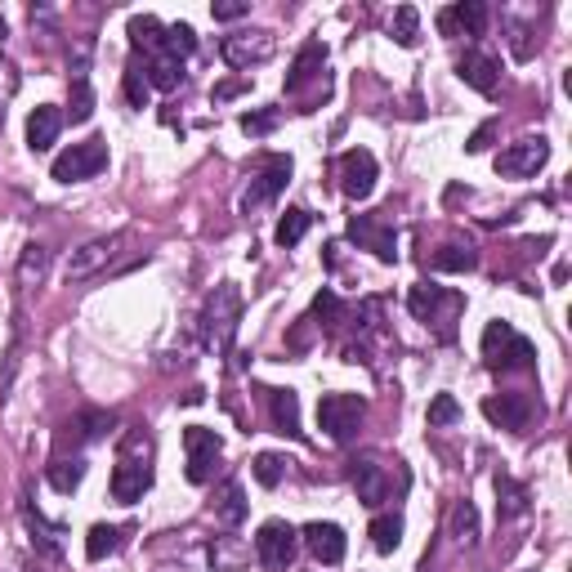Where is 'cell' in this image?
I'll return each mask as SVG.
<instances>
[{
    "instance_id": "6da1fadb",
    "label": "cell",
    "mask_w": 572,
    "mask_h": 572,
    "mask_svg": "<svg viewBox=\"0 0 572 572\" xmlns=\"http://www.w3.org/2000/svg\"><path fill=\"white\" fill-rule=\"evenodd\" d=\"M148 488H152V434L148 429H126L117 465H112V501L135 505Z\"/></svg>"
},
{
    "instance_id": "7a4b0ae2",
    "label": "cell",
    "mask_w": 572,
    "mask_h": 572,
    "mask_svg": "<svg viewBox=\"0 0 572 572\" xmlns=\"http://www.w3.org/2000/svg\"><path fill=\"white\" fill-rule=\"evenodd\" d=\"M237 322H242V291H237L233 282H219L215 291L206 295L202 318H197L202 345L211 349V354H228L237 340Z\"/></svg>"
},
{
    "instance_id": "3957f363",
    "label": "cell",
    "mask_w": 572,
    "mask_h": 572,
    "mask_svg": "<svg viewBox=\"0 0 572 572\" xmlns=\"http://www.w3.org/2000/svg\"><path fill=\"white\" fill-rule=\"evenodd\" d=\"M407 309H412L416 322H425V327H434V336L452 340L456 336V318H461L465 300L456 291H447V286H434V282H416L412 291H407Z\"/></svg>"
},
{
    "instance_id": "277c9868",
    "label": "cell",
    "mask_w": 572,
    "mask_h": 572,
    "mask_svg": "<svg viewBox=\"0 0 572 572\" xmlns=\"http://www.w3.org/2000/svg\"><path fill=\"white\" fill-rule=\"evenodd\" d=\"M483 367L528 371V367H537V349H532V340L519 336L510 322H488V331H483Z\"/></svg>"
},
{
    "instance_id": "5b68a950",
    "label": "cell",
    "mask_w": 572,
    "mask_h": 572,
    "mask_svg": "<svg viewBox=\"0 0 572 572\" xmlns=\"http://www.w3.org/2000/svg\"><path fill=\"white\" fill-rule=\"evenodd\" d=\"M362 416H367V403L358 394H322L318 403V425L331 443H349L358 434Z\"/></svg>"
},
{
    "instance_id": "8992f818",
    "label": "cell",
    "mask_w": 572,
    "mask_h": 572,
    "mask_svg": "<svg viewBox=\"0 0 572 572\" xmlns=\"http://www.w3.org/2000/svg\"><path fill=\"white\" fill-rule=\"evenodd\" d=\"M103 166H108V143H103V139H85V143H72V148H63L59 157H54L50 175L59 179V184H81V179L99 175Z\"/></svg>"
},
{
    "instance_id": "52a82bcc",
    "label": "cell",
    "mask_w": 572,
    "mask_h": 572,
    "mask_svg": "<svg viewBox=\"0 0 572 572\" xmlns=\"http://www.w3.org/2000/svg\"><path fill=\"white\" fill-rule=\"evenodd\" d=\"M295 550H300V532L282 519H269L260 532H255V559H260L269 572H282L295 564Z\"/></svg>"
},
{
    "instance_id": "ba28073f",
    "label": "cell",
    "mask_w": 572,
    "mask_h": 572,
    "mask_svg": "<svg viewBox=\"0 0 572 572\" xmlns=\"http://www.w3.org/2000/svg\"><path fill=\"white\" fill-rule=\"evenodd\" d=\"M349 237H354L362 251L376 255L380 264H394L398 260V233H394V224L385 219V211L354 215V219H349Z\"/></svg>"
},
{
    "instance_id": "9c48e42d",
    "label": "cell",
    "mask_w": 572,
    "mask_h": 572,
    "mask_svg": "<svg viewBox=\"0 0 572 572\" xmlns=\"http://www.w3.org/2000/svg\"><path fill=\"white\" fill-rule=\"evenodd\" d=\"M184 452H188V483H211L215 479V465L224 456V443H219L215 429L206 425H188L184 429Z\"/></svg>"
},
{
    "instance_id": "30bf717a",
    "label": "cell",
    "mask_w": 572,
    "mask_h": 572,
    "mask_svg": "<svg viewBox=\"0 0 572 572\" xmlns=\"http://www.w3.org/2000/svg\"><path fill=\"white\" fill-rule=\"evenodd\" d=\"M291 157H282V152H273V157L260 161V170H255L251 188L242 193V211H260V206H269L273 197L282 193L286 184H291Z\"/></svg>"
},
{
    "instance_id": "8fae6325",
    "label": "cell",
    "mask_w": 572,
    "mask_h": 572,
    "mask_svg": "<svg viewBox=\"0 0 572 572\" xmlns=\"http://www.w3.org/2000/svg\"><path fill=\"white\" fill-rule=\"evenodd\" d=\"M550 161V139L546 135H528L519 143H510L505 152H497V175L505 179H532L541 166Z\"/></svg>"
},
{
    "instance_id": "7c38bea8",
    "label": "cell",
    "mask_w": 572,
    "mask_h": 572,
    "mask_svg": "<svg viewBox=\"0 0 572 572\" xmlns=\"http://www.w3.org/2000/svg\"><path fill=\"white\" fill-rule=\"evenodd\" d=\"M273 50H278V41H273V32H233L219 41V54H224L228 68H260V63L273 59Z\"/></svg>"
},
{
    "instance_id": "4fadbf2b",
    "label": "cell",
    "mask_w": 572,
    "mask_h": 572,
    "mask_svg": "<svg viewBox=\"0 0 572 572\" xmlns=\"http://www.w3.org/2000/svg\"><path fill=\"white\" fill-rule=\"evenodd\" d=\"M340 193L354 197V202H367L371 193H376V179H380V166L376 157H371L367 148H349L345 157H340Z\"/></svg>"
},
{
    "instance_id": "5bb4252c",
    "label": "cell",
    "mask_w": 572,
    "mask_h": 572,
    "mask_svg": "<svg viewBox=\"0 0 572 572\" xmlns=\"http://www.w3.org/2000/svg\"><path fill=\"white\" fill-rule=\"evenodd\" d=\"M126 237L130 233H108V237H94V242H85L81 251H72V260H68V278L72 282H85V278H94V273L103 269V264L112 260V255L126 246Z\"/></svg>"
},
{
    "instance_id": "9a60e30c",
    "label": "cell",
    "mask_w": 572,
    "mask_h": 572,
    "mask_svg": "<svg viewBox=\"0 0 572 572\" xmlns=\"http://www.w3.org/2000/svg\"><path fill=\"white\" fill-rule=\"evenodd\" d=\"M300 541H304V550H309L318 564H327V568H336L340 559H345V550H349L345 528H340V523H309V528L300 532Z\"/></svg>"
},
{
    "instance_id": "2e32d148",
    "label": "cell",
    "mask_w": 572,
    "mask_h": 572,
    "mask_svg": "<svg viewBox=\"0 0 572 572\" xmlns=\"http://www.w3.org/2000/svg\"><path fill=\"white\" fill-rule=\"evenodd\" d=\"M322 72H327V45H322V41H309L300 54H295L291 72H286V81H282L286 94H304V85H309V81H322V85H327V76H322Z\"/></svg>"
},
{
    "instance_id": "e0dca14e",
    "label": "cell",
    "mask_w": 572,
    "mask_h": 572,
    "mask_svg": "<svg viewBox=\"0 0 572 572\" xmlns=\"http://www.w3.org/2000/svg\"><path fill=\"white\" fill-rule=\"evenodd\" d=\"M456 76H461L465 85H474L479 94H497V85H501L497 59H492V54H483V50H465L461 59H456Z\"/></svg>"
},
{
    "instance_id": "ac0fdd59",
    "label": "cell",
    "mask_w": 572,
    "mask_h": 572,
    "mask_svg": "<svg viewBox=\"0 0 572 572\" xmlns=\"http://www.w3.org/2000/svg\"><path fill=\"white\" fill-rule=\"evenodd\" d=\"M483 27H488V9L479 0H461V5L438 14V32L443 36H483Z\"/></svg>"
},
{
    "instance_id": "d6986e66",
    "label": "cell",
    "mask_w": 572,
    "mask_h": 572,
    "mask_svg": "<svg viewBox=\"0 0 572 572\" xmlns=\"http://www.w3.org/2000/svg\"><path fill=\"white\" fill-rule=\"evenodd\" d=\"M483 416L488 421H497L501 429H528L532 421V398L528 394H492L488 403H483Z\"/></svg>"
},
{
    "instance_id": "ffe728a7",
    "label": "cell",
    "mask_w": 572,
    "mask_h": 572,
    "mask_svg": "<svg viewBox=\"0 0 572 572\" xmlns=\"http://www.w3.org/2000/svg\"><path fill=\"white\" fill-rule=\"evenodd\" d=\"M117 429V412H103V407H90V412H76L68 425H63V438L72 443H99Z\"/></svg>"
},
{
    "instance_id": "44dd1931",
    "label": "cell",
    "mask_w": 572,
    "mask_h": 572,
    "mask_svg": "<svg viewBox=\"0 0 572 572\" xmlns=\"http://www.w3.org/2000/svg\"><path fill=\"white\" fill-rule=\"evenodd\" d=\"M63 130V112L54 108V103H41V108L27 117V148L32 152H50L54 139H59Z\"/></svg>"
},
{
    "instance_id": "7402d4cb",
    "label": "cell",
    "mask_w": 572,
    "mask_h": 572,
    "mask_svg": "<svg viewBox=\"0 0 572 572\" xmlns=\"http://www.w3.org/2000/svg\"><path fill=\"white\" fill-rule=\"evenodd\" d=\"M349 479H354L358 501H362V505H371V510H376V505L389 497V474L380 470L376 461H354V470H349Z\"/></svg>"
},
{
    "instance_id": "603a6c76",
    "label": "cell",
    "mask_w": 572,
    "mask_h": 572,
    "mask_svg": "<svg viewBox=\"0 0 572 572\" xmlns=\"http://www.w3.org/2000/svg\"><path fill=\"white\" fill-rule=\"evenodd\" d=\"M269 394V416H273V429L286 438H304L300 429V398H295V389H264Z\"/></svg>"
},
{
    "instance_id": "cb8c5ba5",
    "label": "cell",
    "mask_w": 572,
    "mask_h": 572,
    "mask_svg": "<svg viewBox=\"0 0 572 572\" xmlns=\"http://www.w3.org/2000/svg\"><path fill=\"white\" fill-rule=\"evenodd\" d=\"M429 269L434 273H470V269H479V251H474L470 242H447V246H438L434 255H429Z\"/></svg>"
},
{
    "instance_id": "d4e9b609",
    "label": "cell",
    "mask_w": 572,
    "mask_h": 572,
    "mask_svg": "<svg viewBox=\"0 0 572 572\" xmlns=\"http://www.w3.org/2000/svg\"><path fill=\"white\" fill-rule=\"evenodd\" d=\"M143 76H148L152 90H175V85L184 81V63H179L175 54L157 50V54H148V59H143Z\"/></svg>"
},
{
    "instance_id": "484cf974",
    "label": "cell",
    "mask_w": 572,
    "mask_h": 572,
    "mask_svg": "<svg viewBox=\"0 0 572 572\" xmlns=\"http://www.w3.org/2000/svg\"><path fill=\"white\" fill-rule=\"evenodd\" d=\"M23 523H27V532H32V546L41 550V555H59V550H63V528H54V523L45 519L41 510H32L27 501H23Z\"/></svg>"
},
{
    "instance_id": "4316f807",
    "label": "cell",
    "mask_w": 572,
    "mask_h": 572,
    "mask_svg": "<svg viewBox=\"0 0 572 572\" xmlns=\"http://www.w3.org/2000/svg\"><path fill=\"white\" fill-rule=\"evenodd\" d=\"M528 488H523L519 479H510V474H497V519H519V514H528Z\"/></svg>"
},
{
    "instance_id": "83f0119b",
    "label": "cell",
    "mask_w": 572,
    "mask_h": 572,
    "mask_svg": "<svg viewBox=\"0 0 572 572\" xmlns=\"http://www.w3.org/2000/svg\"><path fill=\"white\" fill-rule=\"evenodd\" d=\"M45 273H50V251H45L41 242H27L23 255H18V286L32 291V286L45 282Z\"/></svg>"
},
{
    "instance_id": "f1b7e54d",
    "label": "cell",
    "mask_w": 572,
    "mask_h": 572,
    "mask_svg": "<svg viewBox=\"0 0 572 572\" xmlns=\"http://www.w3.org/2000/svg\"><path fill=\"white\" fill-rule=\"evenodd\" d=\"M45 479H50V488L54 492H63V497H68V492H76L81 488V479H85V461L81 456H54L50 465H45Z\"/></svg>"
},
{
    "instance_id": "f546056e",
    "label": "cell",
    "mask_w": 572,
    "mask_h": 572,
    "mask_svg": "<svg viewBox=\"0 0 572 572\" xmlns=\"http://www.w3.org/2000/svg\"><path fill=\"white\" fill-rule=\"evenodd\" d=\"M215 519L224 523V528H237V523L246 519V492H242V483H237V479H228L224 488H219V497H215Z\"/></svg>"
},
{
    "instance_id": "4dcf8cb0",
    "label": "cell",
    "mask_w": 572,
    "mask_h": 572,
    "mask_svg": "<svg viewBox=\"0 0 572 572\" xmlns=\"http://www.w3.org/2000/svg\"><path fill=\"white\" fill-rule=\"evenodd\" d=\"M447 528H452L456 546H479V510H474V501H456L452 514H447Z\"/></svg>"
},
{
    "instance_id": "1f68e13d",
    "label": "cell",
    "mask_w": 572,
    "mask_h": 572,
    "mask_svg": "<svg viewBox=\"0 0 572 572\" xmlns=\"http://www.w3.org/2000/svg\"><path fill=\"white\" fill-rule=\"evenodd\" d=\"M371 546H376L380 555H394V550L403 546V514H376V519H371Z\"/></svg>"
},
{
    "instance_id": "d6a6232c",
    "label": "cell",
    "mask_w": 572,
    "mask_h": 572,
    "mask_svg": "<svg viewBox=\"0 0 572 572\" xmlns=\"http://www.w3.org/2000/svg\"><path fill=\"white\" fill-rule=\"evenodd\" d=\"M121 537H126V532L112 528V523H94L90 537H85V555H90L94 564H99V559L117 555V550H121Z\"/></svg>"
},
{
    "instance_id": "836d02e7",
    "label": "cell",
    "mask_w": 572,
    "mask_h": 572,
    "mask_svg": "<svg viewBox=\"0 0 572 572\" xmlns=\"http://www.w3.org/2000/svg\"><path fill=\"white\" fill-rule=\"evenodd\" d=\"M313 228V215L304 211V206H291V211H286L282 219H278V246H286V251H291V246H300L304 242V233H309Z\"/></svg>"
},
{
    "instance_id": "e575fe53",
    "label": "cell",
    "mask_w": 572,
    "mask_h": 572,
    "mask_svg": "<svg viewBox=\"0 0 572 572\" xmlns=\"http://www.w3.org/2000/svg\"><path fill=\"white\" fill-rule=\"evenodd\" d=\"M161 36H166V27H161L152 14H135V18H130V45H135V50L157 54L161 50Z\"/></svg>"
},
{
    "instance_id": "d590c367",
    "label": "cell",
    "mask_w": 572,
    "mask_h": 572,
    "mask_svg": "<svg viewBox=\"0 0 572 572\" xmlns=\"http://www.w3.org/2000/svg\"><path fill=\"white\" fill-rule=\"evenodd\" d=\"M389 36H394V41L403 45V50H412V45L421 41V14H416V5H398V9H394Z\"/></svg>"
},
{
    "instance_id": "8d00e7d4",
    "label": "cell",
    "mask_w": 572,
    "mask_h": 572,
    "mask_svg": "<svg viewBox=\"0 0 572 572\" xmlns=\"http://www.w3.org/2000/svg\"><path fill=\"white\" fill-rule=\"evenodd\" d=\"M161 50H166V54H175V59L184 63L188 54L197 50V32H193V27H188V23H170V27H166V36H161Z\"/></svg>"
},
{
    "instance_id": "74e56055",
    "label": "cell",
    "mask_w": 572,
    "mask_h": 572,
    "mask_svg": "<svg viewBox=\"0 0 572 572\" xmlns=\"http://www.w3.org/2000/svg\"><path fill=\"white\" fill-rule=\"evenodd\" d=\"M211 559H215V568H219V572H237V568L246 564V559H251V550H246V546H237L233 537H215Z\"/></svg>"
},
{
    "instance_id": "f35d334b",
    "label": "cell",
    "mask_w": 572,
    "mask_h": 572,
    "mask_svg": "<svg viewBox=\"0 0 572 572\" xmlns=\"http://www.w3.org/2000/svg\"><path fill=\"white\" fill-rule=\"evenodd\" d=\"M94 117V90H90V72H72V121L81 126V121Z\"/></svg>"
},
{
    "instance_id": "ab89813d",
    "label": "cell",
    "mask_w": 572,
    "mask_h": 572,
    "mask_svg": "<svg viewBox=\"0 0 572 572\" xmlns=\"http://www.w3.org/2000/svg\"><path fill=\"white\" fill-rule=\"evenodd\" d=\"M282 474H286V461H282V456H273V452H260V456H255V483H260V488H278Z\"/></svg>"
},
{
    "instance_id": "60d3db41",
    "label": "cell",
    "mask_w": 572,
    "mask_h": 572,
    "mask_svg": "<svg viewBox=\"0 0 572 572\" xmlns=\"http://www.w3.org/2000/svg\"><path fill=\"white\" fill-rule=\"evenodd\" d=\"M148 94H152L148 76H143V68H139V59H130V68H126V99H130V103H135V108H148Z\"/></svg>"
},
{
    "instance_id": "b9f144b4",
    "label": "cell",
    "mask_w": 572,
    "mask_h": 572,
    "mask_svg": "<svg viewBox=\"0 0 572 572\" xmlns=\"http://www.w3.org/2000/svg\"><path fill=\"white\" fill-rule=\"evenodd\" d=\"M461 421V403H456L452 394H438L434 403H429V429H438V425H456Z\"/></svg>"
},
{
    "instance_id": "7bdbcfd3",
    "label": "cell",
    "mask_w": 572,
    "mask_h": 572,
    "mask_svg": "<svg viewBox=\"0 0 572 572\" xmlns=\"http://www.w3.org/2000/svg\"><path fill=\"white\" fill-rule=\"evenodd\" d=\"M278 121H282L278 112H246V117H242V130H246L251 139H260V135H269Z\"/></svg>"
},
{
    "instance_id": "ee69618b",
    "label": "cell",
    "mask_w": 572,
    "mask_h": 572,
    "mask_svg": "<svg viewBox=\"0 0 572 572\" xmlns=\"http://www.w3.org/2000/svg\"><path fill=\"white\" fill-rule=\"evenodd\" d=\"M211 14L219 18V23H233V18L251 14V5H246V0H219V5H211Z\"/></svg>"
},
{
    "instance_id": "f6af8a7d",
    "label": "cell",
    "mask_w": 572,
    "mask_h": 572,
    "mask_svg": "<svg viewBox=\"0 0 572 572\" xmlns=\"http://www.w3.org/2000/svg\"><path fill=\"white\" fill-rule=\"evenodd\" d=\"M492 135H497V126H492V121H483V126L470 135V143H465V152H483L492 143Z\"/></svg>"
},
{
    "instance_id": "bcb514c9",
    "label": "cell",
    "mask_w": 572,
    "mask_h": 572,
    "mask_svg": "<svg viewBox=\"0 0 572 572\" xmlns=\"http://www.w3.org/2000/svg\"><path fill=\"white\" fill-rule=\"evenodd\" d=\"M242 90H246V81H224V85H215V103L233 99V94H242Z\"/></svg>"
},
{
    "instance_id": "7dc6e473",
    "label": "cell",
    "mask_w": 572,
    "mask_h": 572,
    "mask_svg": "<svg viewBox=\"0 0 572 572\" xmlns=\"http://www.w3.org/2000/svg\"><path fill=\"white\" fill-rule=\"evenodd\" d=\"M5 36H9V27H5V18H0V45H5Z\"/></svg>"
}]
</instances>
